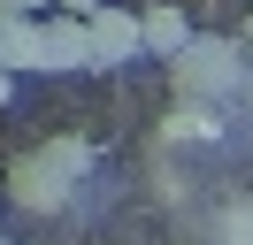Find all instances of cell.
Here are the masks:
<instances>
[{"label":"cell","instance_id":"cell-5","mask_svg":"<svg viewBox=\"0 0 253 245\" xmlns=\"http://www.w3.org/2000/svg\"><path fill=\"white\" fill-rule=\"evenodd\" d=\"M230 138V107H192L176 100L169 115H161V146H222Z\"/></svg>","mask_w":253,"mask_h":245},{"label":"cell","instance_id":"cell-1","mask_svg":"<svg viewBox=\"0 0 253 245\" xmlns=\"http://www.w3.org/2000/svg\"><path fill=\"white\" fill-rule=\"evenodd\" d=\"M169 92L192 107H230L246 92V39L230 31H192V46L169 61Z\"/></svg>","mask_w":253,"mask_h":245},{"label":"cell","instance_id":"cell-12","mask_svg":"<svg viewBox=\"0 0 253 245\" xmlns=\"http://www.w3.org/2000/svg\"><path fill=\"white\" fill-rule=\"evenodd\" d=\"M246 46H253V15H246Z\"/></svg>","mask_w":253,"mask_h":245},{"label":"cell","instance_id":"cell-2","mask_svg":"<svg viewBox=\"0 0 253 245\" xmlns=\"http://www.w3.org/2000/svg\"><path fill=\"white\" fill-rule=\"evenodd\" d=\"M77 192H84V184L62 176L46 153H23V161L8 168V199H16L23 214H62V207H77Z\"/></svg>","mask_w":253,"mask_h":245},{"label":"cell","instance_id":"cell-13","mask_svg":"<svg viewBox=\"0 0 253 245\" xmlns=\"http://www.w3.org/2000/svg\"><path fill=\"white\" fill-rule=\"evenodd\" d=\"M0 245H16V238H0Z\"/></svg>","mask_w":253,"mask_h":245},{"label":"cell","instance_id":"cell-8","mask_svg":"<svg viewBox=\"0 0 253 245\" xmlns=\"http://www.w3.org/2000/svg\"><path fill=\"white\" fill-rule=\"evenodd\" d=\"M215 238H222V245H253V199H230V207H222Z\"/></svg>","mask_w":253,"mask_h":245},{"label":"cell","instance_id":"cell-10","mask_svg":"<svg viewBox=\"0 0 253 245\" xmlns=\"http://www.w3.org/2000/svg\"><path fill=\"white\" fill-rule=\"evenodd\" d=\"M8 15H23V23H31V15H46V0H0V23H8Z\"/></svg>","mask_w":253,"mask_h":245},{"label":"cell","instance_id":"cell-6","mask_svg":"<svg viewBox=\"0 0 253 245\" xmlns=\"http://www.w3.org/2000/svg\"><path fill=\"white\" fill-rule=\"evenodd\" d=\"M39 46H46V77L92 69V46H84V23H69V15H39Z\"/></svg>","mask_w":253,"mask_h":245},{"label":"cell","instance_id":"cell-9","mask_svg":"<svg viewBox=\"0 0 253 245\" xmlns=\"http://www.w3.org/2000/svg\"><path fill=\"white\" fill-rule=\"evenodd\" d=\"M108 0H46V15H69V23H84V15H100Z\"/></svg>","mask_w":253,"mask_h":245},{"label":"cell","instance_id":"cell-3","mask_svg":"<svg viewBox=\"0 0 253 245\" xmlns=\"http://www.w3.org/2000/svg\"><path fill=\"white\" fill-rule=\"evenodd\" d=\"M84 46H92V69H130V61H146V46H138V8H100V15H84Z\"/></svg>","mask_w":253,"mask_h":245},{"label":"cell","instance_id":"cell-4","mask_svg":"<svg viewBox=\"0 0 253 245\" xmlns=\"http://www.w3.org/2000/svg\"><path fill=\"white\" fill-rule=\"evenodd\" d=\"M138 46L154 61H176L192 46V15L176 8V0H146V8H138Z\"/></svg>","mask_w":253,"mask_h":245},{"label":"cell","instance_id":"cell-11","mask_svg":"<svg viewBox=\"0 0 253 245\" xmlns=\"http://www.w3.org/2000/svg\"><path fill=\"white\" fill-rule=\"evenodd\" d=\"M8 107H16V77L0 69V115H8Z\"/></svg>","mask_w":253,"mask_h":245},{"label":"cell","instance_id":"cell-7","mask_svg":"<svg viewBox=\"0 0 253 245\" xmlns=\"http://www.w3.org/2000/svg\"><path fill=\"white\" fill-rule=\"evenodd\" d=\"M39 153H46V161L54 168H62V176H92V168H100V153H92V138H77V130H62V138H46V146H39Z\"/></svg>","mask_w":253,"mask_h":245}]
</instances>
